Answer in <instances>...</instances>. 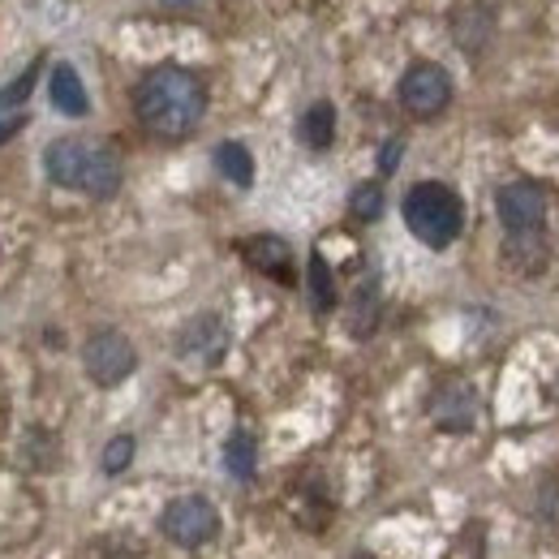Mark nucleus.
Segmentation results:
<instances>
[{
	"label": "nucleus",
	"instance_id": "nucleus-1",
	"mask_svg": "<svg viewBox=\"0 0 559 559\" xmlns=\"http://www.w3.org/2000/svg\"><path fill=\"white\" fill-rule=\"evenodd\" d=\"M134 112L155 139H186L207 117V86L181 66H159L139 82Z\"/></svg>",
	"mask_w": 559,
	"mask_h": 559
},
{
	"label": "nucleus",
	"instance_id": "nucleus-2",
	"mask_svg": "<svg viewBox=\"0 0 559 559\" xmlns=\"http://www.w3.org/2000/svg\"><path fill=\"white\" fill-rule=\"evenodd\" d=\"M44 173L61 190H82L91 199H112L121 190V159L112 146L91 139H57L44 151Z\"/></svg>",
	"mask_w": 559,
	"mask_h": 559
},
{
	"label": "nucleus",
	"instance_id": "nucleus-3",
	"mask_svg": "<svg viewBox=\"0 0 559 559\" xmlns=\"http://www.w3.org/2000/svg\"><path fill=\"white\" fill-rule=\"evenodd\" d=\"M405 224H409V233L418 237L421 246L443 250V246H452L461 237L465 207H461L456 190H448L443 181H418L405 194Z\"/></svg>",
	"mask_w": 559,
	"mask_h": 559
},
{
	"label": "nucleus",
	"instance_id": "nucleus-4",
	"mask_svg": "<svg viewBox=\"0 0 559 559\" xmlns=\"http://www.w3.org/2000/svg\"><path fill=\"white\" fill-rule=\"evenodd\" d=\"M499 224L508 228V237H538L543 219H547V190L534 181H508L495 194Z\"/></svg>",
	"mask_w": 559,
	"mask_h": 559
},
{
	"label": "nucleus",
	"instance_id": "nucleus-5",
	"mask_svg": "<svg viewBox=\"0 0 559 559\" xmlns=\"http://www.w3.org/2000/svg\"><path fill=\"white\" fill-rule=\"evenodd\" d=\"M164 534L177 543V547H203L219 534V512L207 495H181L164 508Z\"/></svg>",
	"mask_w": 559,
	"mask_h": 559
},
{
	"label": "nucleus",
	"instance_id": "nucleus-6",
	"mask_svg": "<svg viewBox=\"0 0 559 559\" xmlns=\"http://www.w3.org/2000/svg\"><path fill=\"white\" fill-rule=\"evenodd\" d=\"M401 104H405V112L418 117V121L439 117V112L452 104V78H448V70L435 66V61L409 66L405 78H401Z\"/></svg>",
	"mask_w": 559,
	"mask_h": 559
},
{
	"label": "nucleus",
	"instance_id": "nucleus-7",
	"mask_svg": "<svg viewBox=\"0 0 559 559\" xmlns=\"http://www.w3.org/2000/svg\"><path fill=\"white\" fill-rule=\"evenodd\" d=\"M82 366H86V374H91L99 388H117V383H126V379L134 374L139 353H134V345H130L121 332H95V336L82 345Z\"/></svg>",
	"mask_w": 559,
	"mask_h": 559
},
{
	"label": "nucleus",
	"instance_id": "nucleus-8",
	"mask_svg": "<svg viewBox=\"0 0 559 559\" xmlns=\"http://www.w3.org/2000/svg\"><path fill=\"white\" fill-rule=\"evenodd\" d=\"M430 421H435L439 430H448V435L474 430V421H478V392H474L465 379L439 383L435 396H430Z\"/></svg>",
	"mask_w": 559,
	"mask_h": 559
},
{
	"label": "nucleus",
	"instance_id": "nucleus-9",
	"mask_svg": "<svg viewBox=\"0 0 559 559\" xmlns=\"http://www.w3.org/2000/svg\"><path fill=\"white\" fill-rule=\"evenodd\" d=\"M228 349V332H224V319L219 314H199L186 323L181 341H177V353L186 361H199V366H215Z\"/></svg>",
	"mask_w": 559,
	"mask_h": 559
},
{
	"label": "nucleus",
	"instance_id": "nucleus-10",
	"mask_svg": "<svg viewBox=\"0 0 559 559\" xmlns=\"http://www.w3.org/2000/svg\"><path fill=\"white\" fill-rule=\"evenodd\" d=\"M246 259H250V267L263 272V276L293 280V250H288L284 237H272V233L250 237V241H246Z\"/></svg>",
	"mask_w": 559,
	"mask_h": 559
},
{
	"label": "nucleus",
	"instance_id": "nucleus-11",
	"mask_svg": "<svg viewBox=\"0 0 559 559\" xmlns=\"http://www.w3.org/2000/svg\"><path fill=\"white\" fill-rule=\"evenodd\" d=\"M48 99L57 104V112H66V117H86L91 112V95H86V86H82V78L73 66H52L48 73Z\"/></svg>",
	"mask_w": 559,
	"mask_h": 559
},
{
	"label": "nucleus",
	"instance_id": "nucleus-12",
	"mask_svg": "<svg viewBox=\"0 0 559 559\" xmlns=\"http://www.w3.org/2000/svg\"><path fill=\"white\" fill-rule=\"evenodd\" d=\"M215 168L224 181H233L237 190H250L254 186V155L241 146V142H219L215 146Z\"/></svg>",
	"mask_w": 559,
	"mask_h": 559
},
{
	"label": "nucleus",
	"instance_id": "nucleus-13",
	"mask_svg": "<svg viewBox=\"0 0 559 559\" xmlns=\"http://www.w3.org/2000/svg\"><path fill=\"white\" fill-rule=\"evenodd\" d=\"M297 134L301 142L310 146V151H328L332 142H336V108L332 104H310L306 108V117H301V126H297Z\"/></svg>",
	"mask_w": 559,
	"mask_h": 559
},
{
	"label": "nucleus",
	"instance_id": "nucleus-14",
	"mask_svg": "<svg viewBox=\"0 0 559 559\" xmlns=\"http://www.w3.org/2000/svg\"><path fill=\"white\" fill-rule=\"evenodd\" d=\"M224 465H228V474L233 478H254V469H259V443H254V435L250 430H233L228 435V443H224Z\"/></svg>",
	"mask_w": 559,
	"mask_h": 559
},
{
	"label": "nucleus",
	"instance_id": "nucleus-15",
	"mask_svg": "<svg viewBox=\"0 0 559 559\" xmlns=\"http://www.w3.org/2000/svg\"><path fill=\"white\" fill-rule=\"evenodd\" d=\"M310 297H314V310L336 306V280H332V267L323 263V254H310Z\"/></svg>",
	"mask_w": 559,
	"mask_h": 559
},
{
	"label": "nucleus",
	"instance_id": "nucleus-16",
	"mask_svg": "<svg viewBox=\"0 0 559 559\" xmlns=\"http://www.w3.org/2000/svg\"><path fill=\"white\" fill-rule=\"evenodd\" d=\"M349 211L357 215V219H366V224H370V219H379V215H383V190H379L374 181L357 186V190H353V199H349Z\"/></svg>",
	"mask_w": 559,
	"mask_h": 559
},
{
	"label": "nucleus",
	"instance_id": "nucleus-17",
	"mask_svg": "<svg viewBox=\"0 0 559 559\" xmlns=\"http://www.w3.org/2000/svg\"><path fill=\"white\" fill-rule=\"evenodd\" d=\"M35 78H39V61H35L31 70L22 73L17 82H9V86L0 91V117H13L9 108H17V104H26V95H31V86H35Z\"/></svg>",
	"mask_w": 559,
	"mask_h": 559
},
{
	"label": "nucleus",
	"instance_id": "nucleus-18",
	"mask_svg": "<svg viewBox=\"0 0 559 559\" xmlns=\"http://www.w3.org/2000/svg\"><path fill=\"white\" fill-rule=\"evenodd\" d=\"M130 461H134V439L130 435H117L108 448H104V474H121V469H130Z\"/></svg>",
	"mask_w": 559,
	"mask_h": 559
},
{
	"label": "nucleus",
	"instance_id": "nucleus-19",
	"mask_svg": "<svg viewBox=\"0 0 559 559\" xmlns=\"http://www.w3.org/2000/svg\"><path fill=\"white\" fill-rule=\"evenodd\" d=\"M401 151H405V142H401V139L388 142V146H383V155H379V168H383V173H396V164H401Z\"/></svg>",
	"mask_w": 559,
	"mask_h": 559
},
{
	"label": "nucleus",
	"instance_id": "nucleus-20",
	"mask_svg": "<svg viewBox=\"0 0 559 559\" xmlns=\"http://www.w3.org/2000/svg\"><path fill=\"white\" fill-rule=\"evenodd\" d=\"M22 126H26V117H22V112H13V117H0V142H9L13 134H17V130H22Z\"/></svg>",
	"mask_w": 559,
	"mask_h": 559
},
{
	"label": "nucleus",
	"instance_id": "nucleus-21",
	"mask_svg": "<svg viewBox=\"0 0 559 559\" xmlns=\"http://www.w3.org/2000/svg\"><path fill=\"white\" fill-rule=\"evenodd\" d=\"M168 4H190V0H168Z\"/></svg>",
	"mask_w": 559,
	"mask_h": 559
}]
</instances>
